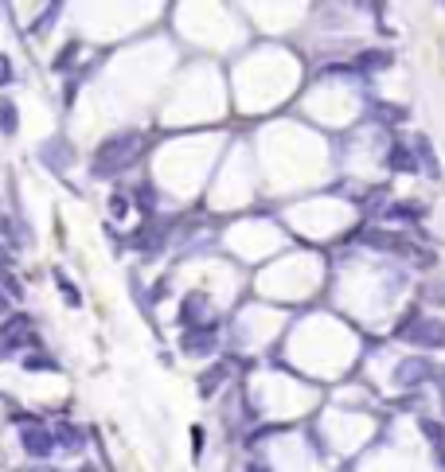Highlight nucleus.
<instances>
[{
	"instance_id": "nucleus-1",
	"label": "nucleus",
	"mask_w": 445,
	"mask_h": 472,
	"mask_svg": "<svg viewBox=\"0 0 445 472\" xmlns=\"http://www.w3.org/2000/svg\"><path fill=\"white\" fill-rule=\"evenodd\" d=\"M145 137L137 129H126V133L106 137L102 145L94 148V160H90V180H113L118 172H126L129 164L141 156Z\"/></svg>"
},
{
	"instance_id": "nucleus-2",
	"label": "nucleus",
	"mask_w": 445,
	"mask_h": 472,
	"mask_svg": "<svg viewBox=\"0 0 445 472\" xmlns=\"http://www.w3.org/2000/svg\"><path fill=\"white\" fill-rule=\"evenodd\" d=\"M399 336L410 339L414 347H426V352H438L445 347V320L441 317H422V312H410L406 320L399 324Z\"/></svg>"
},
{
	"instance_id": "nucleus-3",
	"label": "nucleus",
	"mask_w": 445,
	"mask_h": 472,
	"mask_svg": "<svg viewBox=\"0 0 445 472\" xmlns=\"http://www.w3.org/2000/svg\"><path fill=\"white\" fill-rule=\"evenodd\" d=\"M20 449H24V457H31V461H47L59 445H55V433L44 421H28V426H20Z\"/></svg>"
},
{
	"instance_id": "nucleus-4",
	"label": "nucleus",
	"mask_w": 445,
	"mask_h": 472,
	"mask_svg": "<svg viewBox=\"0 0 445 472\" xmlns=\"http://www.w3.org/2000/svg\"><path fill=\"white\" fill-rule=\"evenodd\" d=\"M215 344H219V324L215 320H211V324H200V328H184V336H180V352L195 355V359L215 355Z\"/></svg>"
},
{
	"instance_id": "nucleus-5",
	"label": "nucleus",
	"mask_w": 445,
	"mask_h": 472,
	"mask_svg": "<svg viewBox=\"0 0 445 472\" xmlns=\"http://www.w3.org/2000/svg\"><path fill=\"white\" fill-rule=\"evenodd\" d=\"M28 339H31V317H24V312H20V317L4 320V324H0V359L24 352Z\"/></svg>"
},
{
	"instance_id": "nucleus-6",
	"label": "nucleus",
	"mask_w": 445,
	"mask_h": 472,
	"mask_svg": "<svg viewBox=\"0 0 445 472\" xmlns=\"http://www.w3.org/2000/svg\"><path fill=\"white\" fill-rule=\"evenodd\" d=\"M426 379H434V363L426 355H406L399 363V371H394V383L399 386H422Z\"/></svg>"
},
{
	"instance_id": "nucleus-7",
	"label": "nucleus",
	"mask_w": 445,
	"mask_h": 472,
	"mask_svg": "<svg viewBox=\"0 0 445 472\" xmlns=\"http://www.w3.org/2000/svg\"><path fill=\"white\" fill-rule=\"evenodd\" d=\"M39 160H44V168H51V172H67L71 164H74L71 140H63V137L44 140V145H39Z\"/></svg>"
},
{
	"instance_id": "nucleus-8",
	"label": "nucleus",
	"mask_w": 445,
	"mask_h": 472,
	"mask_svg": "<svg viewBox=\"0 0 445 472\" xmlns=\"http://www.w3.org/2000/svg\"><path fill=\"white\" fill-rule=\"evenodd\" d=\"M391 63H394V55L387 51V47H364V51H356V59H352V71L371 74V71H387Z\"/></svg>"
},
{
	"instance_id": "nucleus-9",
	"label": "nucleus",
	"mask_w": 445,
	"mask_h": 472,
	"mask_svg": "<svg viewBox=\"0 0 445 472\" xmlns=\"http://www.w3.org/2000/svg\"><path fill=\"white\" fill-rule=\"evenodd\" d=\"M203 317H208V297H203V293H188L184 304H180V324H184V328L211 324V320H203Z\"/></svg>"
},
{
	"instance_id": "nucleus-10",
	"label": "nucleus",
	"mask_w": 445,
	"mask_h": 472,
	"mask_svg": "<svg viewBox=\"0 0 445 472\" xmlns=\"http://www.w3.org/2000/svg\"><path fill=\"white\" fill-rule=\"evenodd\" d=\"M55 433V445H59L63 453H82V441H86V433H82L74 421H67V418H59V426L51 429Z\"/></svg>"
},
{
	"instance_id": "nucleus-11",
	"label": "nucleus",
	"mask_w": 445,
	"mask_h": 472,
	"mask_svg": "<svg viewBox=\"0 0 445 472\" xmlns=\"http://www.w3.org/2000/svg\"><path fill=\"white\" fill-rule=\"evenodd\" d=\"M227 379H230V363H227V359L215 363V367H208V371L200 375V399H215V391H219L222 383H227Z\"/></svg>"
},
{
	"instance_id": "nucleus-12",
	"label": "nucleus",
	"mask_w": 445,
	"mask_h": 472,
	"mask_svg": "<svg viewBox=\"0 0 445 472\" xmlns=\"http://www.w3.org/2000/svg\"><path fill=\"white\" fill-rule=\"evenodd\" d=\"M387 168H394V172H418L410 145H402V140H391V145H387Z\"/></svg>"
},
{
	"instance_id": "nucleus-13",
	"label": "nucleus",
	"mask_w": 445,
	"mask_h": 472,
	"mask_svg": "<svg viewBox=\"0 0 445 472\" xmlns=\"http://www.w3.org/2000/svg\"><path fill=\"white\" fill-rule=\"evenodd\" d=\"M20 133V110L12 98H0V137H16Z\"/></svg>"
},
{
	"instance_id": "nucleus-14",
	"label": "nucleus",
	"mask_w": 445,
	"mask_h": 472,
	"mask_svg": "<svg viewBox=\"0 0 445 472\" xmlns=\"http://www.w3.org/2000/svg\"><path fill=\"white\" fill-rule=\"evenodd\" d=\"M78 55H82V39H71V43L51 59V71H55V74H67V71L74 67V59H78Z\"/></svg>"
},
{
	"instance_id": "nucleus-15",
	"label": "nucleus",
	"mask_w": 445,
	"mask_h": 472,
	"mask_svg": "<svg viewBox=\"0 0 445 472\" xmlns=\"http://www.w3.org/2000/svg\"><path fill=\"white\" fill-rule=\"evenodd\" d=\"M20 367L24 371H59V359L47 355V352H31V355H24V359H20Z\"/></svg>"
},
{
	"instance_id": "nucleus-16",
	"label": "nucleus",
	"mask_w": 445,
	"mask_h": 472,
	"mask_svg": "<svg viewBox=\"0 0 445 472\" xmlns=\"http://www.w3.org/2000/svg\"><path fill=\"white\" fill-rule=\"evenodd\" d=\"M55 285H59V293H63V301L71 304V309H82V293H78V285L67 277L63 270H55Z\"/></svg>"
},
{
	"instance_id": "nucleus-17",
	"label": "nucleus",
	"mask_w": 445,
	"mask_h": 472,
	"mask_svg": "<svg viewBox=\"0 0 445 472\" xmlns=\"http://www.w3.org/2000/svg\"><path fill=\"white\" fill-rule=\"evenodd\" d=\"M129 200L141 207L145 215H153V211H156V188L145 180V184H137V188H133V195H129Z\"/></svg>"
},
{
	"instance_id": "nucleus-18",
	"label": "nucleus",
	"mask_w": 445,
	"mask_h": 472,
	"mask_svg": "<svg viewBox=\"0 0 445 472\" xmlns=\"http://www.w3.org/2000/svg\"><path fill=\"white\" fill-rule=\"evenodd\" d=\"M106 207H110V219H126L129 207H133V200H129V192H113Z\"/></svg>"
},
{
	"instance_id": "nucleus-19",
	"label": "nucleus",
	"mask_w": 445,
	"mask_h": 472,
	"mask_svg": "<svg viewBox=\"0 0 445 472\" xmlns=\"http://www.w3.org/2000/svg\"><path fill=\"white\" fill-rule=\"evenodd\" d=\"M59 12H63L59 4H47V8H44V16H39V20L31 24V31H36V36H39V31H47V28H51L55 20H59Z\"/></svg>"
},
{
	"instance_id": "nucleus-20",
	"label": "nucleus",
	"mask_w": 445,
	"mask_h": 472,
	"mask_svg": "<svg viewBox=\"0 0 445 472\" xmlns=\"http://www.w3.org/2000/svg\"><path fill=\"white\" fill-rule=\"evenodd\" d=\"M418 429H422V433L426 437H430V441H445V426H441V421H430V418H418Z\"/></svg>"
},
{
	"instance_id": "nucleus-21",
	"label": "nucleus",
	"mask_w": 445,
	"mask_h": 472,
	"mask_svg": "<svg viewBox=\"0 0 445 472\" xmlns=\"http://www.w3.org/2000/svg\"><path fill=\"white\" fill-rule=\"evenodd\" d=\"M0 289H4V293L12 297V301H20V297H24V285H20V281H16L8 270H0Z\"/></svg>"
},
{
	"instance_id": "nucleus-22",
	"label": "nucleus",
	"mask_w": 445,
	"mask_h": 472,
	"mask_svg": "<svg viewBox=\"0 0 445 472\" xmlns=\"http://www.w3.org/2000/svg\"><path fill=\"white\" fill-rule=\"evenodd\" d=\"M12 82H16V67H12V59H8L4 51H0V90L12 86Z\"/></svg>"
},
{
	"instance_id": "nucleus-23",
	"label": "nucleus",
	"mask_w": 445,
	"mask_h": 472,
	"mask_svg": "<svg viewBox=\"0 0 445 472\" xmlns=\"http://www.w3.org/2000/svg\"><path fill=\"white\" fill-rule=\"evenodd\" d=\"M168 285H172V281H168V277H160V281H156L153 289H148V297H153V304H156V301H164V297H168Z\"/></svg>"
},
{
	"instance_id": "nucleus-24",
	"label": "nucleus",
	"mask_w": 445,
	"mask_h": 472,
	"mask_svg": "<svg viewBox=\"0 0 445 472\" xmlns=\"http://www.w3.org/2000/svg\"><path fill=\"white\" fill-rule=\"evenodd\" d=\"M203 441H208V433H203L200 426H192V445H195V461L203 457Z\"/></svg>"
},
{
	"instance_id": "nucleus-25",
	"label": "nucleus",
	"mask_w": 445,
	"mask_h": 472,
	"mask_svg": "<svg viewBox=\"0 0 445 472\" xmlns=\"http://www.w3.org/2000/svg\"><path fill=\"white\" fill-rule=\"evenodd\" d=\"M430 301H434V304H445V285H434V289H430Z\"/></svg>"
},
{
	"instance_id": "nucleus-26",
	"label": "nucleus",
	"mask_w": 445,
	"mask_h": 472,
	"mask_svg": "<svg viewBox=\"0 0 445 472\" xmlns=\"http://www.w3.org/2000/svg\"><path fill=\"white\" fill-rule=\"evenodd\" d=\"M246 472H274V468H270L266 461H250V465H246Z\"/></svg>"
},
{
	"instance_id": "nucleus-27",
	"label": "nucleus",
	"mask_w": 445,
	"mask_h": 472,
	"mask_svg": "<svg viewBox=\"0 0 445 472\" xmlns=\"http://www.w3.org/2000/svg\"><path fill=\"white\" fill-rule=\"evenodd\" d=\"M0 312H8V297H0Z\"/></svg>"
}]
</instances>
